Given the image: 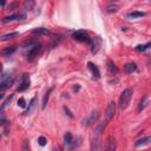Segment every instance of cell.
Segmentation results:
<instances>
[{
    "mask_svg": "<svg viewBox=\"0 0 151 151\" xmlns=\"http://www.w3.org/2000/svg\"><path fill=\"white\" fill-rule=\"evenodd\" d=\"M131 97H132V90L131 89H125L124 91L120 95V98H119V106L120 109H126L130 104V100H131Z\"/></svg>",
    "mask_w": 151,
    "mask_h": 151,
    "instance_id": "1",
    "label": "cell"
},
{
    "mask_svg": "<svg viewBox=\"0 0 151 151\" xmlns=\"http://www.w3.org/2000/svg\"><path fill=\"white\" fill-rule=\"evenodd\" d=\"M72 38L74 40H77V42H80V43H90V38L87 32L84 31V30H78V31L73 32L72 34Z\"/></svg>",
    "mask_w": 151,
    "mask_h": 151,
    "instance_id": "2",
    "label": "cell"
},
{
    "mask_svg": "<svg viewBox=\"0 0 151 151\" xmlns=\"http://www.w3.org/2000/svg\"><path fill=\"white\" fill-rule=\"evenodd\" d=\"M90 47H91V52L93 54H96L99 48L102 47V39H100L99 37H95V38H91L90 39Z\"/></svg>",
    "mask_w": 151,
    "mask_h": 151,
    "instance_id": "3",
    "label": "cell"
},
{
    "mask_svg": "<svg viewBox=\"0 0 151 151\" xmlns=\"http://www.w3.org/2000/svg\"><path fill=\"white\" fill-rule=\"evenodd\" d=\"M40 51H42V45L40 44H37V45L32 46L31 50H30L28 53H27V60L28 62H33L34 58L38 57V54L40 53Z\"/></svg>",
    "mask_w": 151,
    "mask_h": 151,
    "instance_id": "4",
    "label": "cell"
},
{
    "mask_svg": "<svg viewBox=\"0 0 151 151\" xmlns=\"http://www.w3.org/2000/svg\"><path fill=\"white\" fill-rule=\"evenodd\" d=\"M31 85V82H30V78H28V74L24 73L21 76V79H20V85L18 87V92H23L25 90H27Z\"/></svg>",
    "mask_w": 151,
    "mask_h": 151,
    "instance_id": "5",
    "label": "cell"
},
{
    "mask_svg": "<svg viewBox=\"0 0 151 151\" xmlns=\"http://www.w3.org/2000/svg\"><path fill=\"white\" fill-rule=\"evenodd\" d=\"M115 112H116V104L115 102H110V104L107 105V109H106V112H105V119L106 122L109 123L115 116Z\"/></svg>",
    "mask_w": 151,
    "mask_h": 151,
    "instance_id": "6",
    "label": "cell"
},
{
    "mask_svg": "<svg viewBox=\"0 0 151 151\" xmlns=\"http://www.w3.org/2000/svg\"><path fill=\"white\" fill-rule=\"evenodd\" d=\"M98 116H99V113H98V111H93L91 115H90L86 119H84L83 120V125L84 126H91L96 120H97V118H98Z\"/></svg>",
    "mask_w": 151,
    "mask_h": 151,
    "instance_id": "7",
    "label": "cell"
},
{
    "mask_svg": "<svg viewBox=\"0 0 151 151\" xmlns=\"http://www.w3.org/2000/svg\"><path fill=\"white\" fill-rule=\"evenodd\" d=\"M116 139L112 136H109L105 143V151H116Z\"/></svg>",
    "mask_w": 151,
    "mask_h": 151,
    "instance_id": "8",
    "label": "cell"
},
{
    "mask_svg": "<svg viewBox=\"0 0 151 151\" xmlns=\"http://www.w3.org/2000/svg\"><path fill=\"white\" fill-rule=\"evenodd\" d=\"M13 82H14V79L12 77H8L7 79L3 80V82H0V91H5V90L9 89V87L12 86Z\"/></svg>",
    "mask_w": 151,
    "mask_h": 151,
    "instance_id": "9",
    "label": "cell"
},
{
    "mask_svg": "<svg viewBox=\"0 0 151 151\" xmlns=\"http://www.w3.org/2000/svg\"><path fill=\"white\" fill-rule=\"evenodd\" d=\"M25 19V14H12L9 17H6L3 19V23L4 24H7V23H11V21H14V20H23Z\"/></svg>",
    "mask_w": 151,
    "mask_h": 151,
    "instance_id": "10",
    "label": "cell"
},
{
    "mask_svg": "<svg viewBox=\"0 0 151 151\" xmlns=\"http://www.w3.org/2000/svg\"><path fill=\"white\" fill-rule=\"evenodd\" d=\"M87 66H89V70L91 71V73H92V76H93V78H96V79H99L100 78V72H99V70H98V67L93 64V63H87Z\"/></svg>",
    "mask_w": 151,
    "mask_h": 151,
    "instance_id": "11",
    "label": "cell"
},
{
    "mask_svg": "<svg viewBox=\"0 0 151 151\" xmlns=\"http://www.w3.org/2000/svg\"><path fill=\"white\" fill-rule=\"evenodd\" d=\"M15 51H17V46H15V45H13V46H11V47H6V48L1 50V52H0V54H1L3 57H9L11 54H13Z\"/></svg>",
    "mask_w": 151,
    "mask_h": 151,
    "instance_id": "12",
    "label": "cell"
},
{
    "mask_svg": "<svg viewBox=\"0 0 151 151\" xmlns=\"http://www.w3.org/2000/svg\"><path fill=\"white\" fill-rule=\"evenodd\" d=\"M32 34H34V36H47V34H50V31L47 28H44V27H38V28L32 30Z\"/></svg>",
    "mask_w": 151,
    "mask_h": 151,
    "instance_id": "13",
    "label": "cell"
},
{
    "mask_svg": "<svg viewBox=\"0 0 151 151\" xmlns=\"http://www.w3.org/2000/svg\"><path fill=\"white\" fill-rule=\"evenodd\" d=\"M107 70H109V72L110 73H112V74H117L118 73V68L117 66L115 65V63L112 62V60H107Z\"/></svg>",
    "mask_w": 151,
    "mask_h": 151,
    "instance_id": "14",
    "label": "cell"
},
{
    "mask_svg": "<svg viewBox=\"0 0 151 151\" xmlns=\"http://www.w3.org/2000/svg\"><path fill=\"white\" fill-rule=\"evenodd\" d=\"M146 104H148V96H143V98L139 100V104H138V107H137V112L143 111L144 107L146 106Z\"/></svg>",
    "mask_w": 151,
    "mask_h": 151,
    "instance_id": "15",
    "label": "cell"
},
{
    "mask_svg": "<svg viewBox=\"0 0 151 151\" xmlns=\"http://www.w3.org/2000/svg\"><path fill=\"white\" fill-rule=\"evenodd\" d=\"M137 70V65L135 64V63H129V64H126L125 66H124V71H125V73H132V72H135Z\"/></svg>",
    "mask_w": 151,
    "mask_h": 151,
    "instance_id": "16",
    "label": "cell"
},
{
    "mask_svg": "<svg viewBox=\"0 0 151 151\" xmlns=\"http://www.w3.org/2000/svg\"><path fill=\"white\" fill-rule=\"evenodd\" d=\"M150 140H151V137H145V138H142V139H138L137 142L135 143V146L136 148H139V146H143V145H146L150 143Z\"/></svg>",
    "mask_w": 151,
    "mask_h": 151,
    "instance_id": "17",
    "label": "cell"
},
{
    "mask_svg": "<svg viewBox=\"0 0 151 151\" xmlns=\"http://www.w3.org/2000/svg\"><path fill=\"white\" fill-rule=\"evenodd\" d=\"M19 36L18 32H11V33H7V34H4L0 37V40L1 42H6V40H9V39H13V38H17Z\"/></svg>",
    "mask_w": 151,
    "mask_h": 151,
    "instance_id": "18",
    "label": "cell"
},
{
    "mask_svg": "<svg viewBox=\"0 0 151 151\" xmlns=\"http://www.w3.org/2000/svg\"><path fill=\"white\" fill-rule=\"evenodd\" d=\"M142 17H145V13L144 12H138V11H135V12H131L126 15L128 19H136V18H142Z\"/></svg>",
    "mask_w": 151,
    "mask_h": 151,
    "instance_id": "19",
    "label": "cell"
},
{
    "mask_svg": "<svg viewBox=\"0 0 151 151\" xmlns=\"http://www.w3.org/2000/svg\"><path fill=\"white\" fill-rule=\"evenodd\" d=\"M64 142L67 146H71L72 145V142H73V136L71 132H66L65 136H64Z\"/></svg>",
    "mask_w": 151,
    "mask_h": 151,
    "instance_id": "20",
    "label": "cell"
},
{
    "mask_svg": "<svg viewBox=\"0 0 151 151\" xmlns=\"http://www.w3.org/2000/svg\"><path fill=\"white\" fill-rule=\"evenodd\" d=\"M38 44V40L36 38H31V39H27L23 43V46L24 47H30V46H34Z\"/></svg>",
    "mask_w": 151,
    "mask_h": 151,
    "instance_id": "21",
    "label": "cell"
},
{
    "mask_svg": "<svg viewBox=\"0 0 151 151\" xmlns=\"http://www.w3.org/2000/svg\"><path fill=\"white\" fill-rule=\"evenodd\" d=\"M51 92H52V87H51V89H48V91L45 93V96H44V98H43L42 109H45V107H46V105H47V102H48V98H50V95H51Z\"/></svg>",
    "mask_w": 151,
    "mask_h": 151,
    "instance_id": "22",
    "label": "cell"
},
{
    "mask_svg": "<svg viewBox=\"0 0 151 151\" xmlns=\"http://www.w3.org/2000/svg\"><path fill=\"white\" fill-rule=\"evenodd\" d=\"M118 9H119V6L117 4H111L106 7V12L107 13H116Z\"/></svg>",
    "mask_w": 151,
    "mask_h": 151,
    "instance_id": "23",
    "label": "cell"
},
{
    "mask_svg": "<svg viewBox=\"0 0 151 151\" xmlns=\"http://www.w3.org/2000/svg\"><path fill=\"white\" fill-rule=\"evenodd\" d=\"M150 46H151V43H148L145 45H138V46H136V51L137 52H144V51H146Z\"/></svg>",
    "mask_w": 151,
    "mask_h": 151,
    "instance_id": "24",
    "label": "cell"
},
{
    "mask_svg": "<svg viewBox=\"0 0 151 151\" xmlns=\"http://www.w3.org/2000/svg\"><path fill=\"white\" fill-rule=\"evenodd\" d=\"M34 103H36V98H32V100H31V102H30L28 109H27L26 111L24 112V115H30V113H31V111H32V109H33V106H34Z\"/></svg>",
    "mask_w": 151,
    "mask_h": 151,
    "instance_id": "25",
    "label": "cell"
},
{
    "mask_svg": "<svg viewBox=\"0 0 151 151\" xmlns=\"http://www.w3.org/2000/svg\"><path fill=\"white\" fill-rule=\"evenodd\" d=\"M12 98H13V95H11V96H9V97H8V98H7L6 100H5V103L3 104V106L0 107V112H1V111H4V110H5V109H6L7 106H8V104L11 103V100H12Z\"/></svg>",
    "mask_w": 151,
    "mask_h": 151,
    "instance_id": "26",
    "label": "cell"
},
{
    "mask_svg": "<svg viewBox=\"0 0 151 151\" xmlns=\"http://www.w3.org/2000/svg\"><path fill=\"white\" fill-rule=\"evenodd\" d=\"M38 144L42 145V146H45V145L47 144V139H46L44 136H40V137L38 138Z\"/></svg>",
    "mask_w": 151,
    "mask_h": 151,
    "instance_id": "27",
    "label": "cell"
},
{
    "mask_svg": "<svg viewBox=\"0 0 151 151\" xmlns=\"http://www.w3.org/2000/svg\"><path fill=\"white\" fill-rule=\"evenodd\" d=\"M24 6H25V8H26V9H33L34 3H33V1H25Z\"/></svg>",
    "mask_w": 151,
    "mask_h": 151,
    "instance_id": "28",
    "label": "cell"
},
{
    "mask_svg": "<svg viewBox=\"0 0 151 151\" xmlns=\"http://www.w3.org/2000/svg\"><path fill=\"white\" fill-rule=\"evenodd\" d=\"M18 105L20 106V107H25L26 106V102H25V99L21 97V98H19V100H18Z\"/></svg>",
    "mask_w": 151,
    "mask_h": 151,
    "instance_id": "29",
    "label": "cell"
},
{
    "mask_svg": "<svg viewBox=\"0 0 151 151\" xmlns=\"http://www.w3.org/2000/svg\"><path fill=\"white\" fill-rule=\"evenodd\" d=\"M23 151H30L28 140H24V143H23Z\"/></svg>",
    "mask_w": 151,
    "mask_h": 151,
    "instance_id": "30",
    "label": "cell"
},
{
    "mask_svg": "<svg viewBox=\"0 0 151 151\" xmlns=\"http://www.w3.org/2000/svg\"><path fill=\"white\" fill-rule=\"evenodd\" d=\"M6 124H8V120L5 118H0V125H6Z\"/></svg>",
    "mask_w": 151,
    "mask_h": 151,
    "instance_id": "31",
    "label": "cell"
},
{
    "mask_svg": "<svg viewBox=\"0 0 151 151\" xmlns=\"http://www.w3.org/2000/svg\"><path fill=\"white\" fill-rule=\"evenodd\" d=\"M64 110H65V112H66V113H67V115H68V116H70V117H71V118H72V117H73V115H72V113H71V111H70V110H68V109H67V107H66V106H65V107H64Z\"/></svg>",
    "mask_w": 151,
    "mask_h": 151,
    "instance_id": "32",
    "label": "cell"
},
{
    "mask_svg": "<svg viewBox=\"0 0 151 151\" xmlns=\"http://www.w3.org/2000/svg\"><path fill=\"white\" fill-rule=\"evenodd\" d=\"M8 78V74H0V82H3V80L7 79Z\"/></svg>",
    "mask_w": 151,
    "mask_h": 151,
    "instance_id": "33",
    "label": "cell"
},
{
    "mask_svg": "<svg viewBox=\"0 0 151 151\" xmlns=\"http://www.w3.org/2000/svg\"><path fill=\"white\" fill-rule=\"evenodd\" d=\"M0 6H5V1H4V0H0Z\"/></svg>",
    "mask_w": 151,
    "mask_h": 151,
    "instance_id": "34",
    "label": "cell"
},
{
    "mask_svg": "<svg viewBox=\"0 0 151 151\" xmlns=\"http://www.w3.org/2000/svg\"><path fill=\"white\" fill-rule=\"evenodd\" d=\"M1 71H3V64L0 63V72H1Z\"/></svg>",
    "mask_w": 151,
    "mask_h": 151,
    "instance_id": "35",
    "label": "cell"
},
{
    "mask_svg": "<svg viewBox=\"0 0 151 151\" xmlns=\"http://www.w3.org/2000/svg\"><path fill=\"white\" fill-rule=\"evenodd\" d=\"M1 99H4V95H3V93H0V100H1Z\"/></svg>",
    "mask_w": 151,
    "mask_h": 151,
    "instance_id": "36",
    "label": "cell"
},
{
    "mask_svg": "<svg viewBox=\"0 0 151 151\" xmlns=\"http://www.w3.org/2000/svg\"><path fill=\"white\" fill-rule=\"evenodd\" d=\"M0 139H1V136H0Z\"/></svg>",
    "mask_w": 151,
    "mask_h": 151,
    "instance_id": "37",
    "label": "cell"
}]
</instances>
